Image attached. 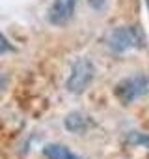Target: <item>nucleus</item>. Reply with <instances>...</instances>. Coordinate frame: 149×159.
<instances>
[{"instance_id":"6e6552de","label":"nucleus","mask_w":149,"mask_h":159,"mask_svg":"<svg viewBox=\"0 0 149 159\" xmlns=\"http://www.w3.org/2000/svg\"><path fill=\"white\" fill-rule=\"evenodd\" d=\"M13 51V47H11V43L0 34V54H6V52H11Z\"/></svg>"},{"instance_id":"f03ea898","label":"nucleus","mask_w":149,"mask_h":159,"mask_svg":"<svg viewBox=\"0 0 149 159\" xmlns=\"http://www.w3.org/2000/svg\"><path fill=\"white\" fill-rule=\"evenodd\" d=\"M149 92V79L145 75H134V77H127L121 83H117L116 86V98L123 103V105H130L136 99L143 98Z\"/></svg>"},{"instance_id":"9d476101","label":"nucleus","mask_w":149,"mask_h":159,"mask_svg":"<svg viewBox=\"0 0 149 159\" xmlns=\"http://www.w3.org/2000/svg\"><path fill=\"white\" fill-rule=\"evenodd\" d=\"M147 8H149V0H147Z\"/></svg>"},{"instance_id":"f257e3e1","label":"nucleus","mask_w":149,"mask_h":159,"mask_svg":"<svg viewBox=\"0 0 149 159\" xmlns=\"http://www.w3.org/2000/svg\"><path fill=\"white\" fill-rule=\"evenodd\" d=\"M145 43V36L140 28L136 26H121L116 28L108 39V45L114 52H127L130 49H138L143 47Z\"/></svg>"},{"instance_id":"423d86ee","label":"nucleus","mask_w":149,"mask_h":159,"mask_svg":"<svg viewBox=\"0 0 149 159\" xmlns=\"http://www.w3.org/2000/svg\"><path fill=\"white\" fill-rule=\"evenodd\" d=\"M88 125H90L88 118H86L84 114H79V112H73V114H69V116L65 118V127H67L69 131H73V133L84 131Z\"/></svg>"},{"instance_id":"7ed1b4c3","label":"nucleus","mask_w":149,"mask_h":159,"mask_svg":"<svg viewBox=\"0 0 149 159\" xmlns=\"http://www.w3.org/2000/svg\"><path fill=\"white\" fill-rule=\"evenodd\" d=\"M92 79H93V66H92V62L86 60V58H79L73 64L69 81H67V88L73 94H82L90 86Z\"/></svg>"},{"instance_id":"20e7f679","label":"nucleus","mask_w":149,"mask_h":159,"mask_svg":"<svg viewBox=\"0 0 149 159\" xmlns=\"http://www.w3.org/2000/svg\"><path fill=\"white\" fill-rule=\"evenodd\" d=\"M74 8H77V0H52V6L49 10V21L56 26H62L71 21Z\"/></svg>"},{"instance_id":"0eeeda50","label":"nucleus","mask_w":149,"mask_h":159,"mask_svg":"<svg viewBox=\"0 0 149 159\" xmlns=\"http://www.w3.org/2000/svg\"><path fill=\"white\" fill-rule=\"evenodd\" d=\"M129 142H132V144H147L149 146V139L143 137V135H136V133L129 135Z\"/></svg>"},{"instance_id":"39448f33","label":"nucleus","mask_w":149,"mask_h":159,"mask_svg":"<svg viewBox=\"0 0 149 159\" xmlns=\"http://www.w3.org/2000/svg\"><path fill=\"white\" fill-rule=\"evenodd\" d=\"M43 153L49 159H79L69 148H65L62 144H47L43 148Z\"/></svg>"},{"instance_id":"1a4fd4ad","label":"nucleus","mask_w":149,"mask_h":159,"mask_svg":"<svg viewBox=\"0 0 149 159\" xmlns=\"http://www.w3.org/2000/svg\"><path fill=\"white\" fill-rule=\"evenodd\" d=\"M104 2H106V0H88V4H90L93 10H103Z\"/></svg>"}]
</instances>
